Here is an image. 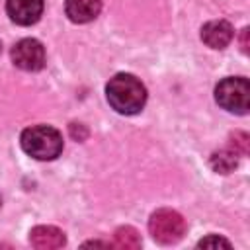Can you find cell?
<instances>
[{"label":"cell","mask_w":250,"mask_h":250,"mask_svg":"<svg viewBox=\"0 0 250 250\" xmlns=\"http://www.w3.org/2000/svg\"><path fill=\"white\" fill-rule=\"evenodd\" d=\"M215 100L227 111L244 115L250 107V84L242 76L223 78L215 88Z\"/></svg>","instance_id":"obj_3"},{"label":"cell","mask_w":250,"mask_h":250,"mask_svg":"<svg viewBox=\"0 0 250 250\" xmlns=\"http://www.w3.org/2000/svg\"><path fill=\"white\" fill-rule=\"evenodd\" d=\"M12 61L21 70H39L45 64V49L37 39H21L12 49Z\"/></svg>","instance_id":"obj_5"},{"label":"cell","mask_w":250,"mask_h":250,"mask_svg":"<svg viewBox=\"0 0 250 250\" xmlns=\"http://www.w3.org/2000/svg\"><path fill=\"white\" fill-rule=\"evenodd\" d=\"M21 148L37 160H53L62 152V135L49 125H33L21 133Z\"/></svg>","instance_id":"obj_2"},{"label":"cell","mask_w":250,"mask_h":250,"mask_svg":"<svg viewBox=\"0 0 250 250\" xmlns=\"http://www.w3.org/2000/svg\"><path fill=\"white\" fill-rule=\"evenodd\" d=\"M197 246L199 248H230V242L229 240H225L223 236H217V234H211V236H207V238H203V240H199L197 242Z\"/></svg>","instance_id":"obj_13"},{"label":"cell","mask_w":250,"mask_h":250,"mask_svg":"<svg viewBox=\"0 0 250 250\" xmlns=\"http://www.w3.org/2000/svg\"><path fill=\"white\" fill-rule=\"evenodd\" d=\"M148 230L152 238L160 244H174L178 242L186 232V221L184 217L174 209H158L150 215Z\"/></svg>","instance_id":"obj_4"},{"label":"cell","mask_w":250,"mask_h":250,"mask_svg":"<svg viewBox=\"0 0 250 250\" xmlns=\"http://www.w3.org/2000/svg\"><path fill=\"white\" fill-rule=\"evenodd\" d=\"M29 242L37 250H57L62 248L66 242V236L61 229L51 227V225H39L31 229L29 232Z\"/></svg>","instance_id":"obj_8"},{"label":"cell","mask_w":250,"mask_h":250,"mask_svg":"<svg viewBox=\"0 0 250 250\" xmlns=\"http://www.w3.org/2000/svg\"><path fill=\"white\" fill-rule=\"evenodd\" d=\"M6 12L18 25H31L43 12V0H6Z\"/></svg>","instance_id":"obj_6"},{"label":"cell","mask_w":250,"mask_h":250,"mask_svg":"<svg viewBox=\"0 0 250 250\" xmlns=\"http://www.w3.org/2000/svg\"><path fill=\"white\" fill-rule=\"evenodd\" d=\"M115 246L125 250H137L141 248V236L133 227H119L115 230Z\"/></svg>","instance_id":"obj_11"},{"label":"cell","mask_w":250,"mask_h":250,"mask_svg":"<svg viewBox=\"0 0 250 250\" xmlns=\"http://www.w3.org/2000/svg\"><path fill=\"white\" fill-rule=\"evenodd\" d=\"M66 16L74 23H86L92 21L100 10H102V0H66Z\"/></svg>","instance_id":"obj_9"},{"label":"cell","mask_w":250,"mask_h":250,"mask_svg":"<svg viewBox=\"0 0 250 250\" xmlns=\"http://www.w3.org/2000/svg\"><path fill=\"white\" fill-rule=\"evenodd\" d=\"M248 33H250L248 27H244L240 31V49H242V53H248Z\"/></svg>","instance_id":"obj_14"},{"label":"cell","mask_w":250,"mask_h":250,"mask_svg":"<svg viewBox=\"0 0 250 250\" xmlns=\"http://www.w3.org/2000/svg\"><path fill=\"white\" fill-rule=\"evenodd\" d=\"M238 164V152L234 148H221L217 152H213L211 156V168L219 174H229L236 168Z\"/></svg>","instance_id":"obj_10"},{"label":"cell","mask_w":250,"mask_h":250,"mask_svg":"<svg viewBox=\"0 0 250 250\" xmlns=\"http://www.w3.org/2000/svg\"><path fill=\"white\" fill-rule=\"evenodd\" d=\"M232 25L225 20H213L201 27V39L211 49H225L232 41Z\"/></svg>","instance_id":"obj_7"},{"label":"cell","mask_w":250,"mask_h":250,"mask_svg":"<svg viewBox=\"0 0 250 250\" xmlns=\"http://www.w3.org/2000/svg\"><path fill=\"white\" fill-rule=\"evenodd\" d=\"M105 96L109 105L123 115L139 113L146 102V90L141 84V80L125 72H119L113 78H109L105 86Z\"/></svg>","instance_id":"obj_1"},{"label":"cell","mask_w":250,"mask_h":250,"mask_svg":"<svg viewBox=\"0 0 250 250\" xmlns=\"http://www.w3.org/2000/svg\"><path fill=\"white\" fill-rule=\"evenodd\" d=\"M230 148H234L238 154H248L250 150V137L244 131H234L230 135Z\"/></svg>","instance_id":"obj_12"}]
</instances>
